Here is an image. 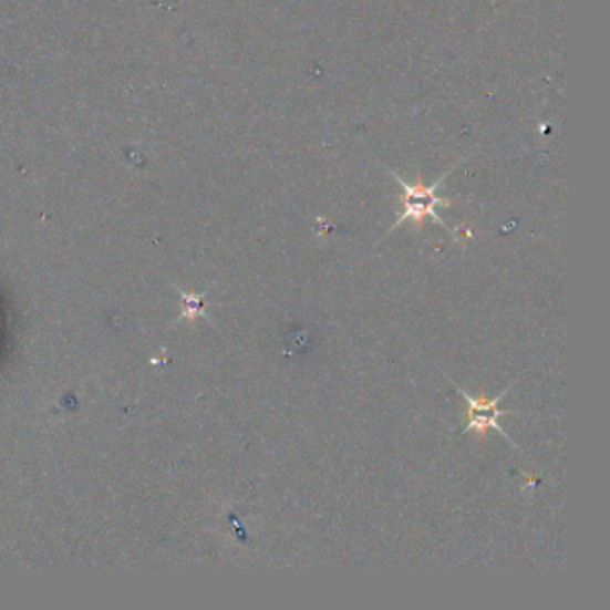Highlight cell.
<instances>
[{"label":"cell","mask_w":610,"mask_h":610,"mask_svg":"<svg viewBox=\"0 0 610 610\" xmlns=\"http://www.w3.org/2000/svg\"><path fill=\"white\" fill-rule=\"evenodd\" d=\"M397 182H400L401 185H403V188H405V194L401 197L403 210L405 211L401 215L400 220L392 226L391 234L397 228V226L405 223V220H412V223H415V228L420 229L421 224H423V220L426 219V217H432L435 223L441 224V226L446 228L449 234H455L453 229L447 228L444 220L441 219L437 211H435L437 206L452 205V200L443 199V197H438L437 194H435L438 183H435L434 187H424L423 183H417V185H406V183L401 182V179H397Z\"/></svg>","instance_id":"cell-1"},{"label":"cell","mask_w":610,"mask_h":610,"mask_svg":"<svg viewBox=\"0 0 610 610\" xmlns=\"http://www.w3.org/2000/svg\"><path fill=\"white\" fill-rule=\"evenodd\" d=\"M452 383L453 387L457 389L458 394H461L467 403V424L466 428H464V434H467V432H478V435L485 437L489 430H496V432H498V434L502 435L507 443H510V446H516V444L510 441V437L505 434L504 430H502V426L498 424V420L502 415L513 414V412L499 411L498 409L499 401L507 396L508 392H510V387L505 389V391L502 392L499 396L494 397V400L487 401L484 400V397L476 400V397L467 394L466 391H462L457 383Z\"/></svg>","instance_id":"cell-2"}]
</instances>
